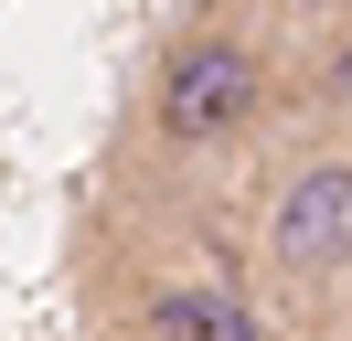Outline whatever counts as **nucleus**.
Instances as JSON below:
<instances>
[{"label":"nucleus","instance_id":"obj_3","mask_svg":"<svg viewBox=\"0 0 352 341\" xmlns=\"http://www.w3.org/2000/svg\"><path fill=\"white\" fill-rule=\"evenodd\" d=\"M150 341H256V309L235 288H214V277H192V288H171L150 309Z\"/></svg>","mask_w":352,"mask_h":341},{"label":"nucleus","instance_id":"obj_2","mask_svg":"<svg viewBox=\"0 0 352 341\" xmlns=\"http://www.w3.org/2000/svg\"><path fill=\"white\" fill-rule=\"evenodd\" d=\"M267 277L278 288H331L352 277V149H309L267 192Z\"/></svg>","mask_w":352,"mask_h":341},{"label":"nucleus","instance_id":"obj_5","mask_svg":"<svg viewBox=\"0 0 352 341\" xmlns=\"http://www.w3.org/2000/svg\"><path fill=\"white\" fill-rule=\"evenodd\" d=\"M278 11H288V21H331V32H342V21H352V0H278Z\"/></svg>","mask_w":352,"mask_h":341},{"label":"nucleus","instance_id":"obj_4","mask_svg":"<svg viewBox=\"0 0 352 341\" xmlns=\"http://www.w3.org/2000/svg\"><path fill=\"white\" fill-rule=\"evenodd\" d=\"M309 107H320V118H352V21L320 43V64H309Z\"/></svg>","mask_w":352,"mask_h":341},{"label":"nucleus","instance_id":"obj_1","mask_svg":"<svg viewBox=\"0 0 352 341\" xmlns=\"http://www.w3.org/2000/svg\"><path fill=\"white\" fill-rule=\"evenodd\" d=\"M267 96H278V75H267V54L245 32H224V21H203V32H171L150 64V85H139V118H150L160 149H224L245 139V128L267 118Z\"/></svg>","mask_w":352,"mask_h":341}]
</instances>
